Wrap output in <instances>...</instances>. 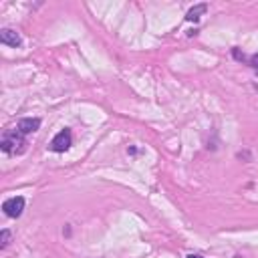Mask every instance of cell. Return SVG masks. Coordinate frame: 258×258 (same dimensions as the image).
<instances>
[{
    "mask_svg": "<svg viewBox=\"0 0 258 258\" xmlns=\"http://www.w3.org/2000/svg\"><path fill=\"white\" fill-rule=\"evenodd\" d=\"M40 127V119L39 117H24L17 123V129L22 133V135H28V133H35L39 131Z\"/></svg>",
    "mask_w": 258,
    "mask_h": 258,
    "instance_id": "cell-4",
    "label": "cell"
},
{
    "mask_svg": "<svg viewBox=\"0 0 258 258\" xmlns=\"http://www.w3.org/2000/svg\"><path fill=\"white\" fill-rule=\"evenodd\" d=\"M2 210L8 218H19L24 210V198L22 196H14V198H8L4 204H2Z\"/></svg>",
    "mask_w": 258,
    "mask_h": 258,
    "instance_id": "cell-3",
    "label": "cell"
},
{
    "mask_svg": "<svg viewBox=\"0 0 258 258\" xmlns=\"http://www.w3.org/2000/svg\"><path fill=\"white\" fill-rule=\"evenodd\" d=\"M71 143H73V133H71V129L65 127V129H60L53 138L51 149L55 151V154H63V151H67L71 147Z\"/></svg>",
    "mask_w": 258,
    "mask_h": 258,
    "instance_id": "cell-2",
    "label": "cell"
},
{
    "mask_svg": "<svg viewBox=\"0 0 258 258\" xmlns=\"http://www.w3.org/2000/svg\"><path fill=\"white\" fill-rule=\"evenodd\" d=\"M188 258H204V256H200V254H190Z\"/></svg>",
    "mask_w": 258,
    "mask_h": 258,
    "instance_id": "cell-9",
    "label": "cell"
},
{
    "mask_svg": "<svg viewBox=\"0 0 258 258\" xmlns=\"http://www.w3.org/2000/svg\"><path fill=\"white\" fill-rule=\"evenodd\" d=\"M248 63H250L252 69H258V55H252V57L248 59Z\"/></svg>",
    "mask_w": 258,
    "mask_h": 258,
    "instance_id": "cell-8",
    "label": "cell"
},
{
    "mask_svg": "<svg viewBox=\"0 0 258 258\" xmlns=\"http://www.w3.org/2000/svg\"><path fill=\"white\" fill-rule=\"evenodd\" d=\"M0 40H2L4 44H8V47H19V44L22 42L20 35L17 33V30H12V28H2V30H0Z\"/></svg>",
    "mask_w": 258,
    "mask_h": 258,
    "instance_id": "cell-5",
    "label": "cell"
},
{
    "mask_svg": "<svg viewBox=\"0 0 258 258\" xmlns=\"http://www.w3.org/2000/svg\"><path fill=\"white\" fill-rule=\"evenodd\" d=\"M208 10V4H196L194 8H190L188 10V14H186V19L190 20V22H198L200 20V17Z\"/></svg>",
    "mask_w": 258,
    "mask_h": 258,
    "instance_id": "cell-6",
    "label": "cell"
},
{
    "mask_svg": "<svg viewBox=\"0 0 258 258\" xmlns=\"http://www.w3.org/2000/svg\"><path fill=\"white\" fill-rule=\"evenodd\" d=\"M26 139L24 135L19 129H10L2 135V141H0V147H2L4 154H24L26 149Z\"/></svg>",
    "mask_w": 258,
    "mask_h": 258,
    "instance_id": "cell-1",
    "label": "cell"
},
{
    "mask_svg": "<svg viewBox=\"0 0 258 258\" xmlns=\"http://www.w3.org/2000/svg\"><path fill=\"white\" fill-rule=\"evenodd\" d=\"M10 244V230H2L0 232V248H6Z\"/></svg>",
    "mask_w": 258,
    "mask_h": 258,
    "instance_id": "cell-7",
    "label": "cell"
}]
</instances>
